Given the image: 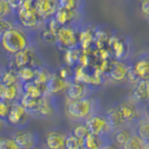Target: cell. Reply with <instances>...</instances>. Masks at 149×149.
<instances>
[{
    "instance_id": "cell-1",
    "label": "cell",
    "mask_w": 149,
    "mask_h": 149,
    "mask_svg": "<svg viewBox=\"0 0 149 149\" xmlns=\"http://www.w3.org/2000/svg\"><path fill=\"white\" fill-rule=\"evenodd\" d=\"M0 44L2 48L9 54H17L24 50L28 46V38L24 31L17 28H10L7 30L0 39Z\"/></svg>"
},
{
    "instance_id": "cell-2",
    "label": "cell",
    "mask_w": 149,
    "mask_h": 149,
    "mask_svg": "<svg viewBox=\"0 0 149 149\" xmlns=\"http://www.w3.org/2000/svg\"><path fill=\"white\" fill-rule=\"evenodd\" d=\"M117 108H118L119 112L121 113V116H123L126 125L134 126L140 119L146 117V115H145L146 106L137 102L134 99L125 100V101L120 102L117 106Z\"/></svg>"
},
{
    "instance_id": "cell-3",
    "label": "cell",
    "mask_w": 149,
    "mask_h": 149,
    "mask_svg": "<svg viewBox=\"0 0 149 149\" xmlns=\"http://www.w3.org/2000/svg\"><path fill=\"white\" fill-rule=\"evenodd\" d=\"M96 101L89 98H84L76 101H70L67 106V112L71 118L76 120L89 119L91 116L96 115Z\"/></svg>"
},
{
    "instance_id": "cell-4",
    "label": "cell",
    "mask_w": 149,
    "mask_h": 149,
    "mask_svg": "<svg viewBox=\"0 0 149 149\" xmlns=\"http://www.w3.org/2000/svg\"><path fill=\"white\" fill-rule=\"evenodd\" d=\"M86 125L89 129V132L91 135H95V136L104 137L112 132L111 127L108 124L106 116H101V115L96 113L86 120Z\"/></svg>"
},
{
    "instance_id": "cell-5",
    "label": "cell",
    "mask_w": 149,
    "mask_h": 149,
    "mask_svg": "<svg viewBox=\"0 0 149 149\" xmlns=\"http://www.w3.org/2000/svg\"><path fill=\"white\" fill-rule=\"evenodd\" d=\"M39 17L40 16L35 10L33 6H31V0H25L18 13L20 24L26 28H33L38 25Z\"/></svg>"
},
{
    "instance_id": "cell-6",
    "label": "cell",
    "mask_w": 149,
    "mask_h": 149,
    "mask_svg": "<svg viewBox=\"0 0 149 149\" xmlns=\"http://www.w3.org/2000/svg\"><path fill=\"white\" fill-rule=\"evenodd\" d=\"M78 41L79 37H77L76 31L70 27H61L57 32V45L60 47V49H74Z\"/></svg>"
},
{
    "instance_id": "cell-7",
    "label": "cell",
    "mask_w": 149,
    "mask_h": 149,
    "mask_svg": "<svg viewBox=\"0 0 149 149\" xmlns=\"http://www.w3.org/2000/svg\"><path fill=\"white\" fill-rule=\"evenodd\" d=\"M33 8L40 17H50L58 10L57 0H35Z\"/></svg>"
},
{
    "instance_id": "cell-8",
    "label": "cell",
    "mask_w": 149,
    "mask_h": 149,
    "mask_svg": "<svg viewBox=\"0 0 149 149\" xmlns=\"http://www.w3.org/2000/svg\"><path fill=\"white\" fill-rule=\"evenodd\" d=\"M13 141L18 145L20 149H29L35 147L36 138L35 135L28 130H19L15 132L13 136Z\"/></svg>"
},
{
    "instance_id": "cell-9",
    "label": "cell",
    "mask_w": 149,
    "mask_h": 149,
    "mask_svg": "<svg viewBox=\"0 0 149 149\" xmlns=\"http://www.w3.org/2000/svg\"><path fill=\"white\" fill-rule=\"evenodd\" d=\"M67 97L69 98L70 101H76V100H80L86 98L88 93V88L86 84L84 82H71L69 84L68 88L66 90Z\"/></svg>"
},
{
    "instance_id": "cell-10",
    "label": "cell",
    "mask_w": 149,
    "mask_h": 149,
    "mask_svg": "<svg viewBox=\"0 0 149 149\" xmlns=\"http://www.w3.org/2000/svg\"><path fill=\"white\" fill-rule=\"evenodd\" d=\"M132 99L143 106L148 105L149 104V80H140L137 84L135 89H134Z\"/></svg>"
},
{
    "instance_id": "cell-11",
    "label": "cell",
    "mask_w": 149,
    "mask_h": 149,
    "mask_svg": "<svg viewBox=\"0 0 149 149\" xmlns=\"http://www.w3.org/2000/svg\"><path fill=\"white\" fill-rule=\"evenodd\" d=\"M69 84L67 80L61 78L59 74H51L49 80L46 85V90L47 93L55 95V93H60L65 90H67Z\"/></svg>"
},
{
    "instance_id": "cell-12",
    "label": "cell",
    "mask_w": 149,
    "mask_h": 149,
    "mask_svg": "<svg viewBox=\"0 0 149 149\" xmlns=\"http://www.w3.org/2000/svg\"><path fill=\"white\" fill-rule=\"evenodd\" d=\"M128 70L129 67L126 66L124 62L121 61H115L112 62V65L110 66V72L109 76L113 81L116 82H121L127 79L128 76Z\"/></svg>"
},
{
    "instance_id": "cell-13",
    "label": "cell",
    "mask_w": 149,
    "mask_h": 149,
    "mask_svg": "<svg viewBox=\"0 0 149 149\" xmlns=\"http://www.w3.org/2000/svg\"><path fill=\"white\" fill-rule=\"evenodd\" d=\"M27 113H28V111L20 104H13V105H11V108H10V111H9L7 119L11 125H20L26 120Z\"/></svg>"
},
{
    "instance_id": "cell-14",
    "label": "cell",
    "mask_w": 149,
    "mask_h": 149,
    "mask_svg": "<svg viewBox=\"0 0 149 149\" xmlns=\"http://www.w3.org/2000/svg\"><path fill=\"white\" fill-rule=\"evenodd\" d=\"M111 134L115 143L120 146V147H123L125 143L128 141V139L135 135L134 128H132V126H130V125H126V126L119 128L117 130H113Z\"/></svg>"
},
{
    "instance_id": "cell-15",
    "label": "cell",
    "mask_w": 149,
    "mask_h": 149,
    "mask_svg": "<svg viewBox=\"0 0 149 149\" xmlns=\"http://www.w3.org/2000/svg\"><path fill=\"white\" fill-rule=\"evenodd\" d=\"M67 137L59 131H51L46 137V143L49 149H66Z\"/></svg>"
},
{
    "instance_id": "cell-16",
    "label": "cell",
    "mask_w": 149,
    "mask_h": 149,
    "mask_svg": "<svg viewBox=\"0 0 149 149\" xmlns=\"http://www.w3.org/2000/svg\"><path fill=\"white\" fill-rule=\"evenodd\" d=\"M33 59H35L33 52L29 48H26V49L21 50V51H19L15 55V57H13V65L18 69L28 67V65L32 63Z\"/></svg>"
},
{
    "instance_id": "cell-17",
    "label": "cell",
    "mask_w": 149,
    "mask_h": 149,
    "mask_svg": "<svg viewBox=\"0 0 149 149\" xmlns=\"http://www.w3.org/2000/svg\"><path fill=\"white\" fill-rule=\"evenodd\" d=\"M105 116H106V118H107V121H108L109 126L111 127L112 131L117 130V129H119V128H121V127L126 126V123H125L124 118H123L121 113L119 112L117 107L109 109L108 111L106 112Z\"/></svg>"
},
{
    "instance_id": "cell-18",
    "label": "cell",
    "mask_w": 149,
    "mask_h": 149,
    "mask_svg": "<svg viewBox=\"0 0 149 149\" xmlns=\"http://www.w3.org/2000/svg\"><path fill=\"white\" fill-rule=\"evenodd\" d=\"M135 135L143 140L146 146H149V118L140 119L137 124L132 126Z\"/></svg>"
},
{
    "instance_id": "cell-19",
    "label": "cell",
    "mask_w": 149,
    "mask_h": 149,
    "mask_svg": "<svg viewBox=\"0 0 149 149\" xmlns=\"http://www.w3.org/2000/svg\"><path fill=\"white\" fill-rule=\"evenodd\" d=\"M140 80H149V57L141 56L132 66Z\"/></svg>"
},
{
    "instance_id": "cell-20",
    "label": "cell",
    "mask_w": 149,
    "mask_h": 149,
    "mask_svg": "<svg viewBox=\"0 0 149 149\" xmlns=\"http://www.w3.org/2000/svg\"><path fill=\"white\" fill-rule=\"evenodd\" d=\"M19 96V86L11 85V86H5L0 84V100H5V101H13L17 99Z\"/></svg>"
},
{
    "instance_id": "cell-21",
    "label": "cell",
    "mask_w": 149,
    "mask_h": 149,
    "mask_svg": "<svg viewBox=\"0 0 149 149\" xmlns=\"http://www.w3.org/2000/svg\"><path fill=\"white\" fill-rule=\"evenodd\" d=\"M41 98H36V97H31L29 95H26L24 93L22 97H21V101H20V105L25 108L27 111L31 112H37L39 109V106L41 104Z\"/></svg>"
},
{
    "instance_id": "cell-22",
    "label": "cell",
    "mask_w": 149,
    "mask_h": 149,
    "mask_svg": "<svg viewBox=\"0 0 149 149\" xmlns=\"http://www.w3.org/2000/svg\"><path fill=\"white\" fill-rule=\"evenodd\" d=\"M74 13H76V11H70V10H67L65 8L59 7L57 13H55V19L57 20V22L60 25V27H66L70 21L74 20Z\"/></svg>"
},
{
    "instance_id": "cell-23",
    "label": "cell",
    "mask_w": 149,
    "mask_h": 149,
    "mask_svg": "<svg viewBox=\"0 0 149 149\" xmlns=\"http://www.w3.org/2000/svg\"><path fill=\"white\" fill-rule=\"evenodd\" d=\"M24 91L26 95H29L31 97L41 98L42 93L47 90H46V86H40V85H37L35 81H30V82H26L24 85Z\"/></svg>"
},
{
    "instance_id": "cell-24",
    "label": "cell",
    "mask_w": 149,
    "mask_h": 149,
    "mask_svg": "<svg viewBox=\"0 0 149 149\" xmlns=\"http://www.w3.org/2000/svg\"><path fill=\"white\" fill-rule=\"evenodd\" d=\"M105 141L101 139V137L95 136L89 134L84 140H82V147L81 149H100Z\"/></svg>"
},
{
    "instance_id": "cell-25",
    "label": "cell",
    "mask_w": 149,
    "mask_h": 149,
    "mask_svg": "<svg viewBox=\"0 0 149 149\" xmlns=\"http://www.w3.org/2000/svg\"><path fill=\"white\" fill-rule=\"evenodd\" d=\"M18 78V72H16L13 69H8L1 76V85H5V86L16 85Z\"/></svg>"
},
{
    "instance_id": "cell-26",
    "label": "cell",
    "mask_w": 149,
    "mask_h": 149,
    "mask_svg": "<svg viewBox=\"0 0 149 149\" xmlns=\"http://www.w3.org/2000/svg\"><path fill=\"white\" fill-rule=\"evenodd\" d=\"M18 77L24 81V82H30V81L35 80L36 77V70L31 68L30 66L28 67H24V68L18 69Z\"/></svg>"
},
{
    "instance_id": "cell-27",
    "label": "cell",
    "mask_w": 149,
    "mask_h": 149,
    "mask_svg": "<svg viewBox=\"0 0 149 149\" xmlns=\"http://www.w3.org/2000/svg\"><path fill=\"white\" fill-rule=\"evenodd\" d=\"M146 145L143 140L138 136L134 135V136L128 139V141L125 143L123 147H120V149H145Z\"/></svg>"
},
{
    "instance_id": "cell-28",
    "label": "cell",
    "mask_w": 149,
    "mask_h": 149,
    "mask_svg": "<svg viewBox=\"0 0 149 149\" xmlns=\"http://www.w3.org/2000/svg\"><path fill=\"white\" fill-rule=\"evenodd\" d=\"M93 40V36L89 29H85L84 31L80 32V35H79V42H80V45L82 46L84 49H87L88 47L91 45Z\"/></svg>"
},
{
    "instance_id": "cell-29",
    "label": "cell",
    "mask_w": 149,
    "mask_h": 149,
    "mask_svg": "<svg viewBox=\"0 0 149 149\" xmlns=\"http://www.w3.org/2000/svg\"><path fill=\"white\" fill-rule=\"evenodd\" d=\"M50 76L51 74H49V72L47 70H45V69H38V70H36V77H35V80L33 81L37 85L46 86L48 80H49Z\"/></svg>"
},
{
    "instance_id": "cell-30",
    "label": "cell",
    "mask_w": 149,
    "mask_h": 149,
    "mask_svg": "<svg viewBox=\"0 0 149 149\" xmlns=\"http://www.w3.org/2000/svg\"><path fill=\"white\" fill-rule=\"evenodd\" d=\"M38 113H40L41 116H45V117H49L54 113V108L48 100L46 98H42L41 100V104L39 106V109H38Z\"/></svg>"
},
{
    "instance_id": "cell-31",
    "label": "cell",
    "mask_w": 149,
    "mask_h": 149,
    "mask_svg": "<svg viewBox=\"0 0 149 149\" xmlns=\"http://www.w3.org/2000/svg\"><path fill=\"white\" fill-rule=\"evenodd\" d=\"M80 59L79 56V50L77 48L74 49H69L66 51V56H65V61L68 66H72L74 62H77Z\"/></svg>"
},
{
    "instance_id": "cell-32",
    "label": "cell",
    "mask_w": 149,
    "mask_h": 149,
    "mask_svg": "<svg viewBox=\"0 0 149 149\" xmlns=\"http://www.w3.org/2000/svg\"><path fill=\"white\" fill-rule=\"evenodd\" d=\"M82 147V140L76 137L74 134L67 136L66 140V149H81Z\"/></svg>"
},
{
    "instance_id": "cell-33",
    "label": "cell",
    "mask_w": 149,
    "mask_h": 149,
    "mask_svg": "<svg viewBox=\"0 0 149 149\" xmlns=\"http://www.w3.org/2000/svg\"><path fill=\"white\" fill-rule=\"evenodd\" d=\"M80 0H59V7L70 11H76L80 6Z\"/></svg>"
},
{
    "instance_id": "cell-34",
    "label": "cell",
    "mask_w": 149,
    "mask_h": 149,
    "mask_svg": "<svg viewBox=\"0 0 149 149\" xmlns=\"http://www.w3.org/2000/svg\"><path fill=\"white\" fill-rule=\"evenodd\" d=\"M72 134H74L76 137H78L79 139L84 140L90 132H89V129H88L87 125H86V123H85V124L77 125V126L74 128V132H72Z\"/></svg>"
},
{
    "instance_id": "cell-35",
    "label": "cell",
    "mask_w": 149,
    "mask_h": 149,
    "mask_svg": "<svg viewBox=\"0 0 149 149\" xmlns=\"http://www.w3.org/2000/svg\"><path fill=\"white\" fill-rule=\"evenodd\" d=\"M0 149H20L17 143L11 138H1L0 139Z\"/></svg>"
},
{
    "instance_id": "cell-36",
    "label": "cell",
    "mask_w": 149,
    "mask_h": 149,
    "mask_svg": "<svg viewBox=\"0 0 149 149\" xmlns=\"http://www.w3.org/2000/svg\"><path fill=\"white\" fill-rule=\"evenodd\" d=\"M10 108H11V105H9L8 101L0 100V118H7L9 115V111H10Z\"/></svg>"
},
{
    "instance_id": "cell-37",
    "label": "cell",
    "mask_w": 149,
    "mask_h": 149,
    "mask_svg": "<svg viewBox=\"0 0 149 149\" xmlns=\"http://www.w3.org/2000/svg\"><path fill=\"white\" fill-rule=\"evenodd\" d=\"M41 37H42V39H44L46 42H48V44L57 42V33L52 32V31H50L49 29H48V30L42 31Z\"/></svg>"
},
{
    "instance_id": "cell-38",
    "label": "cell",
    "mask_w": 149,
    "mask_h": 149,
    "mask_svg": "<svg viewBox=\"0 0 149 149\" xmlns=\"http://www.w3.org/2000/svg\"><path fill=\"white\" fill-rule=\"evenodd\" d=\"M10 11V5L7 0H0V18L6 16Z\"/></svg>"
},
{
    "instance_id": "cell-39",
    "label": "cell",
    "mask_w": 149,
    "mask_h": 149,
    "mask_svg": "<svg viewBox=\"0 0 149 149\" xmlns=\"http://www.w3.org/2000/svg\"><path fill=\"white\" fill-rule=\"evenodd\" d=\"M140 11L149 18V0H140Z\"/></svg>"
},
{
    "instance_id": "cell-40",
    "label": "cell",
    "mask_w": 149,
    "mask_h": 149,
    "mask_svg": "<svg viewBox=\"0 0 149 149\" xmlns=\"http://www.w3.org/2000/svg\"><path fill=\"white\" fill-rule=\"evenodd\" d=\"M10 28H11V25H10L7 20L0 18V35H1V36H2L7 30H9Z\"/></svg>"
},
{
    "instance_id": "cell-41",
    "label": "cell",
    "mask_w": 149,
    "mask_h": 149,
    "mask_svg": "<svg viewBox=\"0 0 149 149\" xmlns=\"http://www.w3.org/2000/svg\"><path fill=\"white\" fill-rule=\"evenodd\" d=\"M61 27H60V25L57 22V20L55 18L51 19L49 21V30L52 31V32H55V33H57L58 32V30L60 29Z\"/></svg>"
},
{
    "instance_id": "cell-42",
    "label": "cell",
    "mask_w": 149,
    "mask_h": 149,
    "mask_svg": "<svg viewBox=\"0 0 149 149\" xmlns=\"http://www.w3.org/2000/svg\"><path fill=\"white\" fill-rule=\"evenodd\" d=\"M59 76H60L61 78H63L65 80H67L69 77L71 76V72H70V70H69L68 66H67V67H63V68L60 69V74H59Z\"/></svg>"
},
{
    "instance_id": "cell-43",
    "label": "cell",
    "mask_w": 149,
    "mask_h": 149,
    "mask_svg": "<svg viewBox=\"0 0 149 149\" xmlns=\"http://www.w3.org/2000/svg\"><path fill=\"white\" fill-rule=\"evenodd\" d=\"M100 149H120V148H116V146L113 145V143H105L102 145V147Z\"/></svg>"
},
{
    "instance_id": "cell-44",
    "label": "cell",
    "mask_w": 149,
    "mask_h": 149,
    "mask_svg": "<svg viewBox=\"0 0 149 149\" xmlns=\"http://www.w3.org/2000/svg\"><path fill=\"white\" fill-rule=\"evenodd\" d=\"M145 115H146V117L149 118V104L146 106V109H145Z\"/></svg>"
},
{
    "instance_id": "cell-45",
    "label": "cell",
    "mask_w": 149,
    "mask_h": 149,
    "mask_svg": "<svg viewBox=\"0 0 149 149\" xmlns=\"http://www.w3.org/2000/svg\"><path fill=\"white\" fill-rule=\"evenodd\" d=\"M3 127H5V121H3V119L0 118V131L3 129Z\"/></svg>"
},
{
    "instance_id": "cell-46",
    "label": "cell",
    "mask_w": 149,
    "mask_h": 149,
    "mask_svg": "<svg viewBox=\"0 0 149 149\" xmlns=\"http://www.w3.org/2000/svg\"><path fill=\"white\" fill-rule=\"evenodd\" d=\"M29 149H40V148H37V147H32V148H29Z\"/></svg>"
},
{
    "instance_id": "cell-47",
    "label": "cell",
    "mask_w": 149,
    "mask_h": 149,
    "mask_svg": "<svg viewBox=\"0 0 149 149\" xmlns=\"http://www.w3.org/2000/svg\"><path fill=\"white\" fill-rule=\"evenodd\" d=\"M145 149H149V146H146V148Z\"/></svg>"
}]
</instances>
